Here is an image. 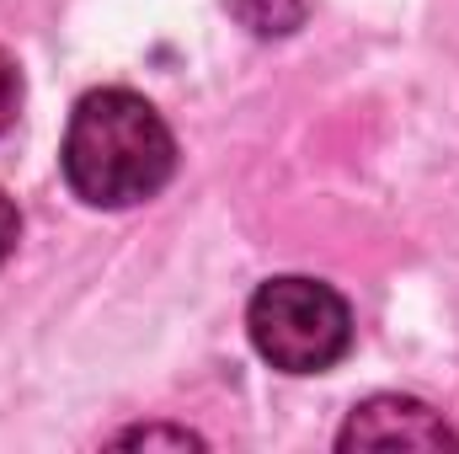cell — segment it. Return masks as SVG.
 <instances>
[{
	"label": "cell",
	"mask_w": 459,
	"mask_h": 454,
	"mask_svg": "<svg viewBox=\"0 0 459 454\" xmlns=\"http://www.w3.org/2000/svg\"><path fill=\"white\" fill-rule=\"evenodd\" d=\"M251 347L283 374H321L352 342V310L321 278H267L246 305Z\"/></svg>",
	"instance_id": "7a4b0ae2"
},
{
	"label": "cell",
	"mask_w": 459,
	"mask_h": 454,
	"mask_svg": "<svg viewBox=\"0 0 459 454\" xmlns=\"http://www.w3.org/2000/svg\"><path fill=\"white\" fill-rule=\"evenodd\" d=\"M117 444H198V433H187V428H139V433H123Z\"/></svg>",
	"instance_id": "8992f818"
},
{
	"label": "cell",
	"mask_w": 459,
	"mask_h": 454,
	"mask_svg": "<svg viewBox=\"0 0 459 454\" xmlns=\"http://www.w3.org/2000/svg\"><path fill=\"white\" fill-rule=\"evenodd\" d=\"M16 113H22V70H16V59L0 48V134L16 123Z\"/></svg>",
	"instance_id": "5b68a950"
},
{
	"label": "cell",
	"mask_w": 459,
	"mask_h": 454,
	"mask_svg": "<svg viewBox=\"0 0 459 454\" xmlns=\"http://www.w3.org/2000/svg\"><path fill=\"white\" fill-rule=\"evenodd\" d=\"M16 240H22V214H16V204L0 193V267H5V257L16 251Z\"/></svg>",
	"instance_id": "52a82bcc"
},
{
	"label": "cell",
	"mask_w": 459,
	"mask_h": 454,
	"mask_svg": "<svg viewBox=\"0 0 459 454\" xmlns=\"http://www.w3.org/2000/svg\"><path fill=\"white\" fill-rule=\"evenodd\" d=\"M65 182L91 209H134L155 198L177 171V139L166 118L139 92L102 86L86 92L70 113L65 150H59Z\"/></svg>",
	"instance_id": "6da1fadb"
},
{
	"label": "cell",
	"mask_w": 459,
	"mask_h": 454,
	"mask_svg": "<svg viewBox=\"0 0 459 454\" xmlns=\"http://www.w3.org/2000/svg\"><path fill=\"white\" fill-rule=\"evenodd\" d=\"M230 11H235V22L251 27L256 38H289V32L305 22L310 0H230Z\"/></svg>",
	"instance_id": "277c9868"
},
{
	"label": "cell",
	"mask_w": 459,
	"mask_h": 454,
	"mask_svg": "<svg viewBox=\"0 0 459 454\" xmlns=\"http://www.w3.org/2000/svg\"><path fill=\"white\" fill-rule=\"evenodd\" d=\"M337 450H459V433L417 396H368L342 423Z\"/></svg>",
	"instance_id": "3957f363"
}]
</instances>
